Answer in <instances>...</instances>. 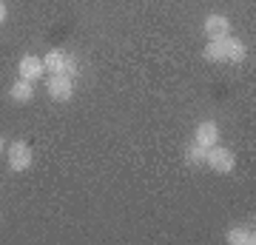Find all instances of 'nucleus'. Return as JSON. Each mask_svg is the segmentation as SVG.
<instances>
[{"mask_svg":"<svg viewBox=\"0 0 256 245\" xmlns=\"http://www.w3.org/2000/svg\"><path fill=\"white\" fill-rule=\"evenodd\" d=\"M245 43L230 35L222 37V40H210L205 46V60H210V63H239V60H245Z\"/></svg>","mask_w":256,"mask_h":245,"instance_id":"f257e3e1","label":"nucleus"},{"mask_svg":"<svg viewBox=\"0 0 256 245\" xmlns=\"http://www.w3.org/2000/svg\"><path fill=\"white\" fill-rule=\"evenodd\" d=\"M6 160H9V168L12 171H28L32 168V160H34V154H32V145L23 143V140H14V143L6 145Z\"/></svg>","mask_w":256,"mask_h":245,"instance_id":"f03ea898","label":"nucleus"},{"mask_svg":"<svg viewBox=\"0 0 256 245\" xmlns=\"http://www.w3.org/2000/svg\"><path fill=\"white\" fill-rule=\"evenodd\" d=\"M205 163H208L210 171L228 174V171H234V165H236V154H234L230 148H222V145H210L208 151H205Z\"/></svg>","mask_w":256,"mask_h":245,"instance_id":"7ed1b4c3","label":"nucleus"},{"mask_svg":"<svg viewBox=\"0 0 256 245\" xmlns=\"http://www.w3.org/2000/svg\"><path fill=\"white\" fill-rule=\"evenodd\" d=\"M46 91H48V97H52V100L68 103V100H72V94H74V83H72L68 74H52V77H48Z\"/></svg>","mask_w":256,"mask_h":245,"instance_id":"20e7f679","label":"nucleus"},{"mask_svg":"<svg viewBox=\"0 0 256 245\" xmlns=\"http://www.w3.org/2000/svg\"><path fill=\"white\" fill-rule=\"evenodd\" d=\"M230 35V20L225 15H208L205 18V37L208 40H222Z\"/></svg>","mask_w":256,"mask_h":245,"instance_id":"39448f33","label":"nucleus"},{"mask_svg":"<svg viewBox=\"0 0 256 245\" xmlns=\"http://www.w3.org/2000/svg\"><path fill=\"white\" fill-rule=\"evenodd\" d=\"M194 143L205 145V148L216 145L220 143V126H216L214 120H202L200 126H196V131H194Z\"/></svg>","mask_w":256,"mask_h":245,"instance_id":"423d86ee","label":"nucleus"},{"mask_svg":"<svg viewBox=\"0 0 256 245\" xmlns=\"http://www.w3.org/2000/svg\"><path fill=\"white\" fill-rule=\"evenodd\" d=\"M20 77L23 80H28V83H34V80H40L43 74H46V69H43V57H37V55H26L23 60H20Z\"/></svg>","mask_w":256,"mask_h":245,"instance_id":"0eeeda50","label":"nucleus"},{"mask_svg":"<svg viewBox=\"0 0 256 245\" xmlns=\"http://www.w3.org/2000/svg\"><path fill=\"white\" fill-rule=\"evenodd\" d=\"M68 66H72V57L66 52H60V49H54V52H48L43 57V69L48 74H68Z\"/></svg>","mask_w":256,"mask_h":245,"instance_id":"6e6552de","label":"nucleus"},{"mask_svg":"<svg viewBox=\"0 0 256 245\" xmlns=\"http://www.w3.org/2000/svg\"><path fill=\"white\" fill-rule=\"evenodd\" d=\"M9 97L14 103H32V100H34V83H28V80L20 77V80L9 89Z\"/></svg>","mask_w":256,"mask_h":245,"instance_id":"1a4fd4ad","label":"nucleus"},{"mask_svg":"<svg viewBox=\"0 0 256 245\" xmlns=\"http://www.w3.org/2000/svg\"><path fill=\"white\" fill-rule=\"evenodd\" d=\"M228 242L230 245H254L256 242V231L250 225H236L228 231Z\"/></svg>","mask_w":256,"mask_h":245,"instance_id":"9d476101","label":"nucleus"},{"mask_svg":"<svg viewBox=\"0 0 256 245\" xmlns=\"http://www.w3.org/2000/svg\"><path fill=\"white\" fill-rule=\"evenodd\" d=\"M205 151H208L205 145L191 143V145H188V151H185V160H188L191 165H200V163H205Z\"/></svg>","mask_w":256,"mask_h":245,"instance_id":"9b49d317","label":"nucleus"},{"mask_svg":"<svg viewBox=\"0 0 256 245\" xmlns=\"http://www.w3.org/2000/svg\"><path fill=\"white\" fill-rule=\"evenodd\" d=\"M6 18H9V12H6V3H3V0H0V26H3V23H6Z\"/></svg>","mask_w":256,"mask_h":245,"instance_id":"f8f14e48","label":"nucleus"},{"mask_svg":"<svg viewBox=\"0 0 256 245\" xmlns=\"http://www.w3.org/2000/svg\"><path fill=\"white\" fill-rule=\"evenodd\" d=\"M3 148H6V137L0 134V151H3Z\"/></svg>","mask_w":256,"mask_h":245,"instance_id":"ddd939ff","label":"nucleus"}]
</instances>
